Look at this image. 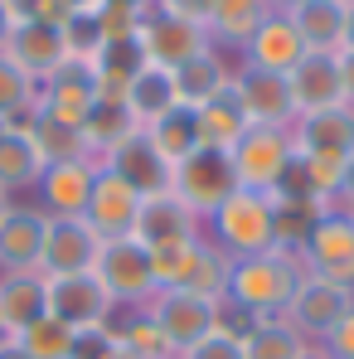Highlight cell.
Segmentation results:
<instances>
[{
    "mask_svg": "<svg viewBox=\"0 0 354 359\" xmlns=\"http://www.w3.org/2000/svg\"><path fill=\"white\" fill-rule=\"evenodd\" d=\"M301 277H306L301 257L277 252V248L252 252V257H233L224 301H233V306L252 311V316H282L287 301H292V292L301 287Z\"/></svg>",
    "mask_w": 354,
    "mask_h": 359,
    "instance_id": "obj_1",
    "label": "cell"
},
{
    "mask_svg": "<svg viewBox=\"0 0 354 359\" xmlns=\"http://www.w3.org/2000/svg\"><path fill=\"white\" fill-rule=\"evenodd\" d=\"M204 238L224 248L229 257H252L272 248V199L257 189H238L229 194L209 219H204Z\"/></svg>",
    "mask_w": 354,
    "mask_h": 359,
    "instance_id": "obj_2",
    "label": "cell"
},
{
    "mask_svg": "<svg viewBox=\"0 0 354 359\" xmlns=\"http://www.w3.org/2000/svg\"><path fill=\"white\" fill-rule=\"evenodd\" d=\"M238 170L229 151H214V146H199L194 156H184L175 170H170V194H175L184 209H194L199 219H209L229 194H238Z\"/></svg>",
    "mask_w": 354,
    "mask_h": 359,
    "instance_id": "obj_3",
    "label": "cell"
},
{
    "mask_svg": "<svg viewBox=\"0 0 354 359\" xmlns=\"http://www.w3.org/2000/svg\"><path fill=\"white\" fill-rule=\"evenodd\" d=\"M97 282L107 287V297L126 306V311H141L146 301L161 292L156 282V267H151V248L136 238H107L97 252Z\"/></svg>",
    "mask_w": 354,
    "mask_h": 359,
    "instance_id": "obj_4",
    "label": "cell"
},
{
    "mask_svg": "<svg viewBox=\"0 0 354 359\" xmlns=\"http://www.w3.org/2000/svg\"><path fill=\"white\" fill-rule=\"evenodd\" d=\"M156 325H161V335H165V345L175 350V359L184 350H194L199 340H209L214 330H219V301L209 297H189V292H175V287H165V292H156V297L141 306Z\"/></svg>",
    "mask_w": 354,
    "mask_h": 359,
    "instance_id": "obj_5",
    "label": "cell"
},
{
    "mask_svg": "<svg viewBox=\"0 0 354 359\" xmlns=\"http://www.w3.org/2000/svg\"><path fill=\"white\" fill-rule=\"evenodd\" d=\"M141 49H146V63H156V68H179V63H189L194 54H204V49H214V39H209V25H199V20H184V15H165V10H146V25H141Z\"/></svg>",
    "mask_w": 354,
    "mask_h": 359,
    "instance_id": "obj_6",
    "label": "cell"
},
{
    "mask_svg": "<svg viewBox=\"0 0 354 359\" xmlns=\"http://www.w3.org/2000/svg\"><path fill=\"white\" fill-rule=\"evenodd\" d=\"M350 306H354L350 287H340V282H325V277H311V272H306L282 316L292 320L311 345H320V340L335 330V320H345V316H350Z\"/></svg>",
    "mask_w": 354,
    "mask_h": 359,
    "instance_id": "obj_7",
    "label": "cell"
},
{
    "mask_svg": "<svg viewBox=\"0 0 354 359\" xmlns=\"http://www.w3.org/2000/svg\"><path fill=\"white\" fill-rule=\"evenodd\" d=\"M97 165H102V170H112L117 180H126L141 199L165 194V189H170V170H175V165L161 156V146L151 141V131H146V126H136L131 136H121V141L102 156V161H97Z\"/></svg>",
    "mask_w": 354,
    "mask_h": 359,
    "instance_id": "obj_8",
    "label": "cell"
},
{
    "mask_svg": "<svg viewBox=\"0 0 354 359\" xmlns=\"http://www.w3.org/2000/svg\"><path fill=\"white\" fill-rule=\"evenodd\" d=\"M292 151H296L292 126H247V136L229 151L233 156V170H238V184L267 194L272 180L282 175V165L292 161Z\"/></svg>",
    "mask_w": 354,
    "mask_h": 359,
    "instance_id": "obj_9",
    "label": "cell"
},
{
    "mask_svg": "<svg viewBox=\"0 0 354 359\" xmlns=\"http://www.w3.org/2000/svg\"><path fill=\"white\" fill-rule=\"evenodd\" d=\"M301 267H306L311 277L340 282V287L354 292V219L350 214L330 209V214L315 224L311 243L301 248Z\"/></svg>",
    "mask_w": 354,
    "mask_h": 359,
    "instance_id": "obj_10",
    "label": "cell"
},
{
    "mask_svg": "<svg viewBox=\"0 0 354 359\" xmlns=\"http://www.w3.org/2000/svg\"><path fill=\"white\" fill-rule=\"evenodd\" d=\"M117 301L97 282V272H73V277H49V316L63 320L68 330H93L107 325Z\"/></svg>",
    "mask_w": 354,
    "mask_h": 359,
    "instance_id": "obj_11",
    "label": "cell"
},
{
    "mask_svg": "<svg viewBox=\"0 0 354 359\" xmlns=\"http://www.w3.org/2000/svg\"><path fill=\"white\" fill-rule=\"evenodd\" d=\"M102 238L93 233L88 219H49L44 229V252H39V272L44 277H73V272H93L97 267Z\"/></svg>",
    "mask_w": 354,
    "mask_h": 359,
    "instance_id": "obj_12",
    "label": "cell"
},
{
    "mask_svg": "<svg viewBox=\"0 0 354 359\" xmlns=\"http://www.w3.org/2000/svg\"><path fill=\"white\" fill-rule=\"evenodd\" d=\"M292 146L301 156H315V161H330V165H345L354 156V107H325V112H311V117L292 121Z\"/></svg>",
    "mask_w": 354,
    "mask_h": 359,
    "instance_id": "obj_13",
    "label": "cell"
},
{
    "mask_svg": "<svg viewBox=\"0 0 354 359\" xmlns=\"http://www.w3.org/2000/svg\"><path fill=\"white\" fill-rule=\"evenodd\" d=\"M97 93H102V83H97V68L93 59H63L44 83H39V107L44 112H54L63 121H78L88 117V107L97 102Z\"/></svg>",
    "mask_w": 354,
    "mask_h": 359,
    "instance_id": "obj_14",
    "label": "cell"
},
{
    "mask_svg": "<svg viewBox=\"0 0 354 359\" xmlns=\"http://www.w3.org/2000/svg\"><path fill=\"white\" fill-rule=\"evenodd\" d=\"M233 93L243 102V112L252 126H292L296 121V102L292 88L282 73H262V68H233Z\"/></svg>",
    "mask_w": 354,
    "mask_h": 359,
    "instance_id": "obj_15",
    "label": "cell"
},
{
    "mask_svg": "<svg viewBox=\"0 0 354 359\" xmlns=\"http://www.w3.org/2000/svg\"><path fill=\"white\" fill-rule=\"evenodd\" d=\"M136 209H141V194L117 180L112 170H102L97 165V180H93V194H88V209H83V219L93 224V233L107 243V238H131V229H136Z\"/></svg>",
    "mask_w": 354,
    "mask_h": 359,
    "instance_id": "obj_16",
    "label": "cell"
},
{
    "mask_svg": "<svg viewBox=\"0 0 354 359\" xmlns=\"http://www.w3.org/2000/svg\"><path fill=\"white\" fill-rule=\"evenodd\" d=\"M5 59L15 63L25 78H34V88L68 59L63 49V29L59 25H39V20H15L10 25V39H5Z\"/></svg>",
    "mask_w": 354,
    "mask_h": 359,
    "instance_id": "obj_17",
    "label": "cell"
},
{
    "mask_svg": "<svg viewBox=\"0 0 354 359\" xmlns=\"http://www.w3.org/2000/svg\"><path fill=\"white\" fill-rule=\"evenodd\" d=\"M49 214L39 204H10L0 219V272H39Z\"/></svg>",
    "mask_w": 354,
    "mask_h": 359,
    "instance_id": "obj_18",
    "label": "cell"
},
{
    "mask_svg": "<svg viewBox=\"0 0 354 359\" xmlns=\"http://www.w3.org/2000/svg\"><path fill=\"white\" fill-rule=\"evenodd\" d=\"M131 238L146 243V248H161V243H194V238H204V219H199L194 209H184L175 194L165 189V194L141 199Z\"/></svg>",
    "mask_w": 354,
    "mask_h": 359,
    "instance_id": "obj_19",
    "label": "cell"
},
{
    "mask_svg": "<svg viewBox=\"0 0 354 359\" xmlns=\"http://www.w3.org/2000/svg\"><path fill=\"white\" fill-rule=\"evenodd\" d=\"M93 180H97V161H68V165H44L39 175V209L49 219H83L88 209V194H93Z\"/></svg>",
    "mask_w": 354,
    "mask_h": 359,
    "instance_id": "obj_20",
    "label": "cell"
},
{
    "mask_svg": "<svg viewBox=\"0 0 354 359\" xmlns=\"http://www.w3.org/2000/svg\"><path fill=\"white\" fill-rule=\"evenodd\" d=\"M287 88H292L296 117H311V112H325V107H340V102H345L335 54H306V59L287 73Z\"/></svg>",
    "mask_w": 354,
    "mask_h": 359,
    "instance_id": "obj_21",
    "label": "cell"
},
{
    "mask_svg": "<svg viewBox=\"0 0 354 359\" xmlns=\"http://www.w3.org/2000/svg\"><path fill=\"white\" fill-rule=\"evenodd\" d=\"M306 59V44L296 34V25L287 15H267L257 25V34L243 44V68H262V73H292L296 63Z\"/></svg>",
    "mask_w": 354,
    "mask_h": 359,
    "instance_id": "obj_22",
    "label": "cell"
},
{
    "mask_svg": "<svg viewBox=\"0 0 354 359\" xmlns=\"http://www.w3.org/2000/svg\"><path fill=\"white\" fill-rule=\"evenodd\" d=\"M49 311V277L44 272H0V330L15 340Z\"/></svg>",
    "mask_w": 354,
    "mask_h": 359,
    "instance_id": "obj_23",
    "label": "cell"
},
{
    "mask_svg": "<svg viewBox=\"0 0 354 359\" xmlns=\"http://www.w3.org/2000/svg\"><path fill=\"white\" fill-rule=\"evenodd\" d=\"M170 83H175L179 107H204L209 97H219L233 83V63H229L224 49H204V54H194L189 63L170 68Z\"/></svg>",
    "mask_w": 354,
    "mask_h": 359,
    "instance_id": "obj_24",
    "label": "cell"
},
{
    "mask_svg": "<svg viewBox=\"0 0 354 359\" xmlns=\"http://www.w3.org/2000/svg\"><path fill=\"white\" fill-rule=\"evenodd\" d=\"M345 15H350L345 0H301L287 20L296 25L306 54H340V44H345Z\"/></svg>",
    "mask_w": 354,
    "mask_h": 359,
    "instance_id": "obj_25",
    "label": "cell"
},
{
    "mask_svg": "<svg viewBox=\"0 0 354 359\" xmlns=\"http://www.w3.org/2000/svg\"><path fill=\"white\" fill-rule=\"evenodd\" d=\"M194 126H199V146H214V151H233L238 141L247 136V112H243V102H238L233 83L219 93V97H209L204 107H194Z\"/></svg>",
    "mask_w": 354,
    "mask_h": 359,
    "instance_id": "obj_26",
    "label": "cell"
},
{
    "mask_svg": "<svg viewBox=\"0 0 354 359\" xmlns=\"http://www.w3.org/2000/svg\"><path fill=\"white\" fill-rule=\"evenodd\" d=\"M272 10H267V0H214V10H209V39H214V49H238L243 54V44L257 34V25L267 20Z\"/></svg>",
    "mask_w": 354,
    "mask_h": 359,
    "instance_id": "obj_27",
    "label": "cell"
},
{
    "mask_svg": "<svg viewBox=\"0 0 354 359\" xmlns=\"http://www.w3.org/2000/svg\"><path fill=\"white\" fill-rule=\"evenodd\" d=\"M44 175V156L34 146L29 131H0V189L15 199L25 189H34Z\"/></svg>",
    "mask_w": 354,
    "mask_h": 359,
    "instance_id": "obj_28",
    "label": "cell"
},
{
    "mask_svg": "<svg viewBox=\"0 0 354 359\" xmlns=\"http://www.w3.org/2000/svg\"><path fill=\"white\" fill-rule=\"evenodd\" d=\"M170 107H179L170 73H165V68H156V63H146V68L126 83V112L136 117V126H156Z\"/></svg>",
    "mask_w": 354,
    "mask_h": 359,
    "instance_id": "obj_29",
    "label": "cell"
},
{
    "mask_svg": "<svg viewBox=\"0 0 354 359\" xmlns=\"http://www.w3.org/2000/svg\"><path fill=\"white\" fill-rule=\"evenodd\" d=\"M229 267H233V257H229L224 248H214L209 238H199V243H194V252H189V267L179 272L175 292L224 301V292H229Z\"/></svg>",
    "mask_w": 354,
    "mask_h": 359,
    "instance_id": "obj_30",
    "label": "cell"
},
{
    "mask_svg": "<svg viewBox=\"0 0 354 359\" xmlns=\"http://www.w3.org/2000/svg\"><path fill=\"white\" fill-rule=\"evenodd\" d=\"M29 136H34V146H39L44 165L93 161V151H88V141H83V126H78V121L54 117V112H44V107H39V117H34V126H29Z\"/></svg>",
    "mask_w": 354,
    "mask_h": 359,
    "instance_id": "obj_31",
    "label": "cell"
},
{
    "mask_svg": "<svg viewBox=\"0 0 354 359\" xmlns=\"http://www.w3.org/2000/svg\"><path fill=\"white\" fill-rule=\"evenodd\" d=\"M93 68H97V83H102L97 97H121L126 102V83L146 68V49H141V39H112V44L97 49Z\"/></svg>",
    "mask_w": 354,
    "mask_h": 359,
    "instance_id": "obj_32",
    "label": "cell"
},
{
    "mask_svg": "<svg viewBox=\"0 0 354 359\" xmlns=\"http://www.w3.org/2000/svg\"><path fill=\"white\" fill-rule=\"evenodd\" d=\"M131 131H136V117L126 112L121 97H97V102L88 107V117H83V141H88L93 161H102L121 136H131Z\"/></svg>",
    "mask_w": 354,
    "mask_h": 359,
    "instance_id": "obj_33",
    "label": "cell"
},
{
    "mask_svg": "<svg viewBox=\"0 0 354 359\" xmlns=\"http://www.w3.org/2000/svg\"><path fill=\"white\" fill-rule=\"evenodd\" d=\"M267 199H272V204H330V209H335V199H330L325 180L315 175V165H311L301 151H292V161L282 165V175L272 180Z\"/></svg>",
    "mask_w": 354,
    "mask_h": 359,
    "instance_id": "obj_34",
    "label": "cell"
},
{
    "mask_svg": "<svg viewBox=\"0 0 354 359\" xmlns=\"http://www.w3.org/2000/svg\"><path fill=\"white\" fill-rule=\"evenodd\" d=\"M311 340L296 330L287 316H262L252 325V335L243 340V359H296Z\"/></svg>",
    "mask_w": 354,
    "mask_h": 359,
    "instance_id": "obj_35",
    "label": "cell"
},
{
    "mask_svg": "<svg viewBox=\"0 0 354 359\" xmlns=\"http://www.w3.org/2000/svg\"><path fill=\"white\" fill-rule=\"evenodd\" d=\"M325 214H330V204H272V248L301 257V248L311 243Z\"/></svg>",
    "mask_w": 354,
    "mask_h": 359,
    "instance_id": "obj_36",
    "label": "cell"
},
{
    "mask_svg": "<svg viewBox=\"0 0 354 359\" xmlns=\"http://www.w3.org/2000/svg\"><path fill=\"white\" fill-rule=\"evenodd\" d=\"M151 131V141L161 146V156L179 165L184 156H194L199 151V126H194V107H170L165 117L156 121V126H146Z\"/></svg>",
    "mask_w": 354,
    "mask_h": 359,
    "instance_id": "obj_37",
    "label": "cell"
},
{
    "mask_svg": "<svg viewBox=\"0 0 354 359\" xmlns=\"http://www.w3.org/2000/svg\"><path fill=\"white\" fill-rule=\"evenodd\" d=\"M73 335H78V330H68L63 320H54V316L44 311V316H39L29 330H20L15 340L25 345V355H29V359H68V350H73Z\"/></svg>",
    "mask_w": 354,
    "mask_h": 359,
    "instance_id": "obj_38",
    "label": "cell"
},
{
    "mask_svg": "<svg viewBox=\"0 0 354 359\" xmlns=\"http://www.w3.org/2000/svg\"><path fill=\"white\" fill-rule=\"evenodd\" d=\"M39 102V88H34V78H25L15 63L0 54V117H10V112H25V107H34Z\"/></svg>",
    "mask_w": 354,
    "mask_h": 359,
    "instance_id": "obj_39",
    "label": "cell"
},
{
    "mask_svg": "<svg viewBox=\"0 0 354 359\" xmlns=\"http://www.w3.org/2000/svg\"><path fill=\"white\" fill-rule=\"evenodd\" d=\"M102 44L107 39H102L97 15H68L63 20V49H68V59H97Z\"/></svg>",
    "mask_w": 354,
    "mask_h": 359,
    "instance_id": "obj_40",
    "label": "cell"
},
{
    "mask_svg": "<svg viewBox=\"0 0 354 359\" xmlns=\"http://www.w3.org/2000/svg\"><path fill=\"white\" fill-rule=\"evenodd\" d=\"M97 25H102V39H141V25H146V10H131V5H112L102 0L97 10Z\"/></svg>",
    "mask_w": 354,
    "mask_h": 359,
    "instance_id": "obj_41",
    "label": "cell"
},
{
    "mask_svg": "<svg viewBox=\"0 0 354 359\" xmlns=\"http://www.w3.org/2000/svg\"><path fill=\"white\" fill-rule=\"evenodd\" d=\"M194 243H199V238H194ZM194 243H161V248H151V267H156V282H161V292L179 282V272L189 267V252H194Z\"/></svg>",
    "mask_w": 354,
    "mask_h": 359,
    "instance_id": "obj_42",
    "label": "cell"
},
{
    "mask_svg": "<svg viewBox=\"0 0 354 359\" xmlns=\"http://www.w3.org/2000/svg\"><path fill=\"white\" fill-rule=\"evenodd\" d=\"M5 10H10V20H39V25H59L73 15L63 0H5Z\"/></svg>",
    "mask_w": 354,
    "mask_h": 359,
    "instance_id": "obj_43",
    "label": "cell"
},
{
    "mask_svg": "<svg viewBox=\"0 0 354 359\" xmlns=\"http://www.w3.org/2000/svg\"><path fill=\"white\" fill-rule=\"evenodd\" d=\"M112 350H117V335H112L107 325H93V330H78V335H73L68 359H107Z\"/></svg>",
    "mask_w": 354,
    "mask_h": 359,
    "instance_id": "obj_44",
    "label": "cell"
},
{
    "mask_svg": "<svg viewBox=\"0 0 354 359\" xmlns=\"http://www.w3.org/2000/svg\"><path fill=\"white\" fill-rule=\"evenodd\" d=\"M179 359H243V340L224 335V330H214L209 340H199L194 350H184Z\"/></svg>",
    "mask_w": 354,
    "mask_h": 359,
    "instance_id": "obj_45",
    "label": "cell"
},
{
    "mask_svg": "<svg viewBox=\"0 0 354 359\" xmlns=\"http://www.w3.org/2000/svg\"><path fill=\"white\" fill-rule=\"evenodd\" d=\"M320 350H325L330 359H354V306H350L345 320H335V330L320 340Z\"/></svg>",
    "mask_w": 354,
    "mask_h": 359,
    "instance_id": "obj_46",
    "label": "cell"
},
{
    "mask_svg": "<svg viewBox=\"0 0 354 359\" xmlns=\"http://www.w3.org/2000/svg\"><path fill=\"white\" fill-rule=\"evenodd\" d=\"M156 10H165V15H184V20H209V10H214V0H156Z\"/></svg>",
    "mask_w": 354,
    "mask_h": 359,
    "instance_id": "obj_47",
    "label": "cell"
},
{
    "mask_svg": "<svg viewBox=\"0 0 354 359\" xmlns=\"http://www.w3.org/2000/svg\"><path fill=\"white\" fill-rule=\"evenodd\" d=\"M335 209L354 214V156L345 161V175H340V189H335Z\"/></svg>",
    "mask_w": 354,
    "mask_h": 359,
    "instance_id": "obj_48",
    "label": "cell"
},
{
    "mask_svg": "<svg viewBox=\"0 0 354 359\" xmlns=\"http://www.w3.org/2000/svg\"><path fill=\"white\" fill-rule=\"evenodd\" d=\"M335 63H340V88H345V102L354 107V49H340V54H335Z\"/></svg>",
    "mask_w": 354,
    "mask_h": 359,
    "instance_id": "obj_49",
    "label": "cell"
},
{
    "mask_svg": "<svg viewBox=\"0 0 354 359\" xmlns=\"http://www.w3.org/2000/svg\"><path fill=\"white\" fill-rule=\"evenodd\" d=\"M63 5H68L73 15H97V10H102V0H63Z\"/></svg>",
    "mask_w": 354,
    "mask_h": 359,
    "instance_id": "obj_50",
    "label": "cell"
},
{
    "mask_svg": "<svg viewBox=\"0 0 354 359\" xmlns=\"http://www.w3.org/2000/svg\"><path fill=\"white\" fill-rule=\"evenodd\" d=\"M0 359H29V355H25L20 340H0Z\"/></svg>",
    "mask_w": 354,
    "mask_h": 359,
    "instance_id": "obj_51",
    "label": "cell"
},
{
    "mask_svg": "<svg viewBox=\"0 0 354 359\" xmlns=\"http://www.w3.org/2000/svg\"><path fill=\"white\" fill-rule=\"evenodd\" d=\"M10 25H15V20H10V10H5V0H0V54H5V39H10Z\"/></svg>",
    "mask_w": 354,
    "mask_h": 359,
    "instance_id": "obj_52",
    "label": "cell"
},
{
    "mask_svg": "<svg viewBox=\"0 0 354 359\" xmlns=\"http://www.w3.org/2000/svg\"><path fill=\"white\" fill-rule=\"evenodd\" d=\"M296 5H301V0H267V10H272V15H292Z\"/></svg>",
    "mask_w": 354,
    "mask_h": 359,
    "instance_id": "obj_53",
    "label": "cell"
},
{
    "mask_svg": "<svg viewBox=\"0 0 354 359\" xmlns=\"http://www.w3.org/2000/svg\"><path fill=\"white\" fill-rule=\"evenodd\" d=\"M340 49H354V0H350V15H345V44Z\"/></svg>",
    "mask_w": 354,
    "mask_h": 359,
    "instance_id": "obj_54",
    "label": "cell"
},
{
    "mask_svg": "<svg viewBox=\"0 0 354 359\" xmlns=\"http://www.w3.org/2000/svg\"><path fill=\"white\" fill-rule=\"evenodd\" d=\"M296 359H330V355H325L320 345H306V350H301V355H296Z\"/></svg>",
    "mask_w": 354,
    "mask_h": 359,
    "instance_id": "obj_55",
    "label": "cell"
},
{
    "mask_svg": "<svg viewBox=\"0 0 354 359\" xmlns=\"http://www.w3.org/2000/svg\"><path fill=\"white\" fill-rule=\"evenodd\" d=\"M112 5H131V10H151L156 0H112Z\"/></svg>",
    "mask_w": 354,
    "mask_h": 359,
    "instance_id": "obj_56",
    "label": "cell"
},
{
    "mask_svg": "<svg viewBox=\"0 0 354 359\" xmlns=\"http://www.w3.org/2000/svg\"><path fill=\"white\" fill-rule=\"evenodd\" d=\"M107 359H136V355H131V350H126V345H121V340H117V350H112V355H107Z\"/></svg>",
    "mask_w": 354,
    "mask_h": 359,
    "instance_id": "obj_57",
    "label": "cell"
},
{
    "mask_svg": "<svg viewBox=\"0 0 354 359\" xmlns=\"http://www.w3.org/2000/svg\"><path fill=\"white\" fill-rule=\"evenodd\" d=\"M10 204H15V199H10V194L0 189V219H5V209H10Z\"/></svg>",
    "mask_w": 354,
    "mask_h": 359,
    "instance_id": "obj_58",
    "label": "cell"
},
{
    "mask_svg": "<svg viewBox=\"0 0 354 359\" xmlns=\"http://www.w3.org/2000/svg\"><path fill=\"white\" fill-rule=\"evenodd\" d=\"M0 340H10V335H5V330H0Z\"/></svg>",
    "mask_w": 354,
    "mask_h": 359,
    "instance_id": "obj_59",
    "label": "cell"
},
{
    "mask_svg": "<svg viewBox=\"0 0 354 359\" xmlns=\"http://www.w3.org/2000/svg\"><path fill=\"white\" fill-rule=\"evenodd\" d=\"M345 5H350V0H345Z\"/></svg>",
    "mask_w": 354,
    "mask_h": 359,
    "instance_id": "obj_60",
    "label": "cell"
},
{
    "mask_svg": "<svg viewBox=\"0 0 354 359\" xmlns=\"http://www.w3.org/2000/svg\"><path fill=\"white\" fill-rule=\"evenodd\" d=\"M350 219H354V214H350Z\"/></svg>",
    "mask_w": 354,
    "mask_h": 359,
    "instance_id": "obj_61",
    "label": "cell"
}]
</instances>
